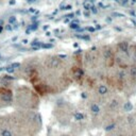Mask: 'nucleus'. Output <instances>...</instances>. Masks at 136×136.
<instances>
[{"label":"nucleus","instance_id":"nucleus-1","mask_svg":"<svg viewBox=\"0 0 136 136\" xmlns=\"http://www.w3.org/2000/svg\"><path fill=\"white\" fill-rule=\"evenodd\" d=\"M118 48L119 50L122 51V52H125L126 54L129 55V45H128L127 42H121L118 44Z\"/></svg>","mask_w":136,"mask_h":136},{"label":"nucleus","instance_id":"nucleus-2","mask_svg":"<svg viewBox=\"0 0 136 136\" xmlns=\"http://www.w3.org/2000/svg\"><path fill=\"white\" fill-rule=\"evenodd\" d=\"M72 72H73V75L75 78H81L83 75V70L81 69V68H79V67H73Z\"/></svg>","mask_w":136,"mask_h":136},{"label":"nucleus","instance_id":"nucleus-3","mask_svg":"<svg viewBox=\"0 0 136 136\" xmlns=\"http://www.w3.org/2000/svg\"><path fill=\"white\" fill-rule=\"evenodd\" d=\"M1 99H2V101H4V102H11V100H12V95H11V91L9 90L6 94L2 95V96H1Z\"/></svg>","mask_w":136,"mask_h":136},{"label":"nucleus","instance_id":"nucleus-4","mask_svg":"<svg viewBox=\"0 0 136 136\" xmlns=\"http://www.w3.org/2000/svg\"><path fill=\"white\" fill-rule=\"evenodd\" d=\"M123 110H125V112H131L133 110V104H132L130 101H127L125 104H123Z\"/></svg>","mask_w":136,"mask_h":136},{"label":"nucleus","instance_id":"nucleus-5","mask_svg":"<svg viewBox=\"0 0 136 136\" xmlns=\"http://www.w3.org/2000/svg\"><path fill=\"white\" fill-rule=\"evenodd\" d=\"M90 111L93 112V114L97 115V114H99V112H100V107H99L98 104L94 103V104H91V106H90Z\"/></svg>","mask_w":136,"mask_h":136},{"label":"nucleus","instance_id":"nucleus-6","mask_svg":"<svg viewBox=\"0 0 136 136\" xmlns=\"http://www.w3.org/2000/svg\"><path fill=\"white\" fill-rule=\"evenodd\" d=\"M98 93L100 95H105L107 93V87L105 85H100L98 87Z\"/></svg>","mask_w":136,"mask_h":136},{"label":"nucleus","instance_id":"nucleus-7","mask_svg":"<svg viewBox=\"0 0 136 136\" xmlns=\"http://www.w3.org/2000/svg\"><path fill=\"white\" fill-rule=\"evenodd\" d=\"M130 73H131V77L136 79V65H133L130 67Z\"/></svg>","mask_w":136,"mask_h":136},{"label":"nucleus","instance_id":"nucleus-8","mask_svg":"<svg viewBox=\"0 0 136 136\" xmlns=\"http://www.w3.org/2000/svg\"><path fill=\"white\" fill-rule=\"evenodd\" d=\"M60 60L59 59H52L51 60V66L52 67H58L59 65H60Z\"/></svg>","mask_w":136,"mask_h":136},{"label":"nucleus","instance_id":"nucleus-9","mask_svg":"<svg viewBox=\"0 0 136 136\" xmlns=\"http://www.w3.org/2000/svg\"><path fill=\"white\" fill-rule=\"evenodd\" d=\"M74 119L75 120H82V119H84V115L82 113H75L74 114Z\"/></svg>","mask_w":136,"mask_h":136},{"label":"nucleus","instance_id":"nucleus-10","mask_svg":"<svg viewBox=\"0 0 136 136\" xmlns=\"http://www.w3.org/2000/svg\"><path fill=\"white\" fill-rule=\"evenodd\" d=\"M1 136H13V134H12V132L9 130H3L1 132Z\"/></svg>","mask_w":136,"mask_h":136},{"label":"nucleus","instance_id":"nucleus-11","mask_svg":"<svg viewBox=\"0 0 136 136\" xmlns=\"http://www.w3.org/2000/svg\"><path fill=\"white\" fill-rule=\"evenodd\" d=\"M117 106H118V101L117 100H113V101L111 102V107L114 109V107H117Z\"/></svg>","mask_w":136,"mask_h":136},{"label":"nucleus","instance_id":"nucleus-12","mask_svg":"<svg viewBox=\"0 0 136 136\" xmlns=\"http://www.w3.org/2000/svg\"><path fill=\"white\" fill-rule=\"evenodd\" d=\"M115 128V123H112V125H110V126H107L106 128H105V131H112Z\"/></svg>","mask_w":136,"mask_h":136},{"label":"nucleus","instance_id":"nucleus-13","mask_svg":"<svg viewBox=\"0 0 136 136\" xmlns=\"http://www.w3.org/2000/svg\"><path fill=\"white\" fill-rule=\"evenodd\" d=\"M128 121H129L130 123H133L134 122V118L132 117V116H129V117H128Z\"/></svg>","mask_w":136,"mask_h":136},{"label":"nucleus","instance_id":"nucleus-14","mask_svg":"<svg viewBox=\"0 0 136 136\" xmlns=\"http://www.w3.org/2000/svg\"><path fill=\"white\" fill-rule=\"evenodd\" d=\"M6 70H7V72H13V71H14V68H13V67H7Z\"/></svg>","mask_w":136,"mask_h":136},{"label":"nucleus","instance_id":"nucleus-15","mask_svg":"<svg viewBox=\"0 0 136 136\" xmlns=\"http://www.w3.org/2000/svg\"><path fill=\"white\" fill-rule=\"evenodd\" d=\"M4 79H6V80H13V78H10V75H4Z\"/></svg>","mask_w":136,"mask_h":136},{"label":"nucleus","instance_id":"nucleus-16","mask_svg":"<svg viewBox=\"0 0 136 136\" xmlns=\"http://www.w3.org/2000/svg\"><path fill=\"white\" fill-rule=\"evenodd\" d=\"M82 97L83 98H86V94L85 93H82Z\"/></svg>","mask_w":136,"mask_h":136}]
</instances>
